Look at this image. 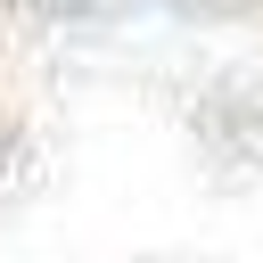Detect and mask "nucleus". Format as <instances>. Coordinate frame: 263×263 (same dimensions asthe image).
<instances>
[{
    "mask_svg": "<svg viewBox=\"0 0 263 263\" xmlns=\"http://www.w3.org/2000/svg\"><path fill=\"white\" fill-rule=\"evenodd\" d=\"M0 8H8V0H0Z\"/></svg>",
    "mask_w": 263,
    "mask_h": 263,
    "instance_id": "1",
    "label": "nucleus"
}]
</instances>
